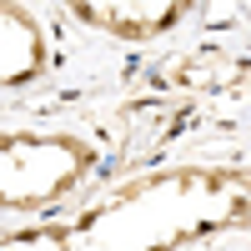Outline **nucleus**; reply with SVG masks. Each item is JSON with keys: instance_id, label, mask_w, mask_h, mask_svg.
I'll use <instances>...</instances> for the list:
<instances>
[{"instance_id": "obj_1", "label": "nucleus", "mask_w": 251, "mask_h": 251, "mask_svg": "<svg viewBox=\"0 0 251 251\" xmlns=\"http://www.w3.org/2000/svg\"><path fill=\"white\" fill-rule=\"evenodd\" d=\"M251 226V171L171 166L106 191L71 221L0 231V251H186Z\"/></svg>"}, {"instance_id": "obj_2", "label": "nucleus", "mask_w": 251, "mask_h": 251, "mask_svg": "<svg viewBox=\"0 0 251 251\" xmlns=\"http://www.w3.org/2000/svg\"><path fill=\"white\" fill-rule=\"evenodd\" d=\"M96 171V146L71 131H5L0 126V211L30 216L66 201Z\"/></svg>"}, {"instance_id": "obj_3", "label": "nucleus", "mask_w": 251, "mask_h": 251, "mask_svg": "<svg viewBox=\"0 0 251 251\" xmlns=\"http://www.w3.org/2000/svg\"><path fill=\"white\" fill-rule=\"evenodd\" d=\"M66 15L121 40H151V35L176 30L186 15H196V5L191 0H71Z\"/></svg>"}, {"instance_id": "obj_4", "label": "nucleus", "mask_w": 251, "mask_h": 251, "mask_svg": "<svg viewBox=\"0 0 251 251\" xmlns=\"http://www.w3.org/2000/svg\"><path fill=\"white\" fill-rule=\"evenodd\" d=\"M50 66V35L30 5L0 0V91L30 86Z\"/></svg>"}, {"instance_id": "obj_5", "label": "nucleus", "mask_w": 251, "mask_h": 251, "mask_svg": "<svg viewBox=\"0 0 251 251\" xmlns=\"http://www.w3.org/2000/svg\"><path fill=\"white\" fill-rule=\"evenodd\" d=\"M246 75V66H221V71H211V66H201V60H181V66H171V71H161V86H191V91H216V86H231V80H241Z\"/></svg>"}]
</instances>
